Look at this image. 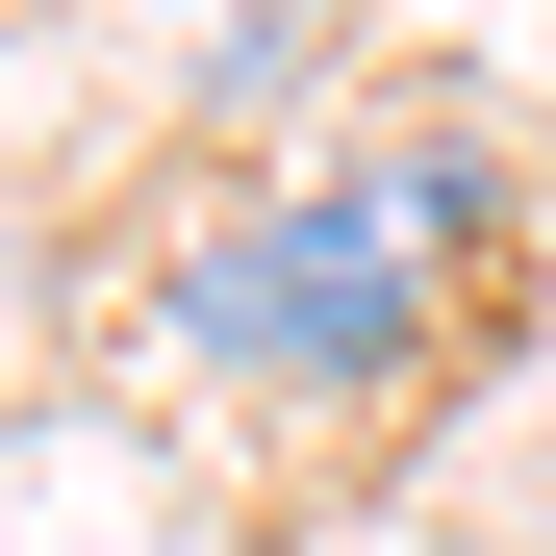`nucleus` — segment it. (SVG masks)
<instances>
[{"label": "nucleus", "instance_id": "1", "mask_svg": "<svg viewBox=\"0 0 556 556\" xmlns=\"http://www.w3.org/2000/svg\"><path fill=\"white\" fill-rule=\"evenodd\" d=\"M506 329V177L481 152H380V177H304L177 253V354L228 380H304V405H455Z\"/></svg>", "mask_w": 556, "mask_h": 556}]
</instances>
